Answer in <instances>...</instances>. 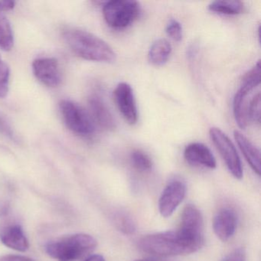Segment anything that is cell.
I'll return each instance as SVG.
<instances>
[{
    "instance_id": "obj_1",
    "label": "cell",
    "mask_w": 261,
    "mask_h": 261,
    "mask_svg": "<svg viewBox=\"0 0 261 261\" xmlns=\"http://www.w3.org/2000/svg\"><path fill=\"white\" fill-rule=\"evenodd\" d=\"M203 243L178 228L143 237L138 241V247L149 254L172 256L195 253L201 249Z\"/></svg>"
},
{
    "instance_id": "obj_2",
    "label": "cell",
    "mask_w": 261,
    "mask_h": 261,
    "mask_svg": "<svg viewBox=\"0 0 261 261\" xmlns=\"http://www.w3.org/2000/svg\"><path fill=\"white\" fill-rule=\"evenodd\" d=\"M63 39L74 54L85 60L107 63L115 61L116 54L113 48L89 32L67 29L63 32Z\"/></svg>"
},
{
    "instance_id": "obj_3",
    "label": "cell",
    "mask_w": 261,
    "mask_h": 261,
    "mask_svg": "<svg viewBox=\"0 0 261 261\" xmlns=\"http://www.w3.org/2000/svg\"><path fill=\"white\" fill-rule=\"evenodd\" d=\"M97 241L86 233H76L47 244V253L58 261H75L91 253Z\"/></svg>"
},
{
    "instance_id": "obj_4",
    "label": "cell",
    "mask_w": 261,
    "mask_h": 261,
    "mask_svg": "<svg viewBox=\"0 0 261 261\" xmlns=\"http://www.w3.org/2000/svg\"><path fill=\"white\" fill-rule=\"evenodd\" d=\"M140 4L131 0H114L103 5V14L107 23L114 29L129 27L140 16Z\"/></svg>"
},
{
    "instance_id": "obj_5",
    "label": "cell",
    "mask_w": 261,
    "mask_h": 261,
    "mask_svg": "<svg viewBox=\"0 0 261 261\" xmlns=\"http://www.w3.org/2000/svg\"><path fill=\"white\" fill-rule=\"evenodd\" d=\"M61 114L67 127L74 134L90 136L95 131V125L89 113L82 107L70 100H61Z\"/></svg>"
},
{
    "instance_id": "obj_6",
    "label": "cell",
    "mask_w": 261,
    "mask_h": 261,
    "mask_svg": "<svg viewBox=\"0 0 261 261\" xmlns=\"http://www.w3.org/2000/svg\"><path fill=\"white\" fill-rule=\"evenodd\" d=\"M209 134L214 145L224 160L229 172L234 178L238 179L242 178V164L233 142L219 128H212L209 131Z\"/></svg>"
},
{
    "instance_id": "obj_7",
    "label": "cell",
    "mask_w": 261,
    "mask_h": 261,
    "mask_svg": "<svg viewBox=\"0 0 261 261\" xmlns=\"http://www.w3.org/2000/svg\"><path fill=\"white\" fill-rule=\"evenodd\" d=\"M114 100L124 120L134 125L138 120V111L134 91L127 83L119 84L114 91Z\"/></svg>"
},
{
    "instance_id": "obj_8",
    "label": "cell",
    "mask_w": 261,
    "mask_h": 261,
    "mask_svg": "<svg viewBox=\"0 0 261 261\" xmlns=\"http://www.w3.org/2000/svg\"><path fill=\"white\" fill-rule=\"evenodd\" d=\"M36 79L50 88L59 86L62 82V71L59 61L53 58H40L33 63Z\"/></svg>"
},
{
    "instance_id": "obj_9",
    "label": "cell",
    "mask_w": 261,
    "mask_h": 261,
    "mask_svg": "<svg viewBox=\"0 0 261 261\" xmlns=\"http://www.w3.org/2000/svg\"><path fill=\"white\" fill-rule=\"evenodd\" d=\"M186 194V186L182 181L175 180L163 190L159 200V210L162 216L169 218L182 202Z\"/></svg>"
},
{
    "instance_id": "obj_10",
    "label": "cell",
    "mask_w": 261,
    "mask_h": 261,
    "mask_svg": "<svg viewBox=\"0 0 261 261\" xmlns=\"http://www.w3.org/2000/svg\"><path fill=\"white\" fill-rule=\"evenodd\" d=\"M89 114L94 122L105 130H113L115 129L116 123L109 108L103 99L97 94L91 95L88 99Z\"/></svg>"
},
{
    "instance_id": "obj_11",
    "label": "cell",
    "mask_w": 261,
    "mask_h": 261,
    "mask_svg": "<svg viewBox=\"0 0 261 261\" xmlns=\"http://www.w3.org/2000/svg\"><path fill=\"white\" fill-rule=\"evenodd\" d=\"M238 218L234 211L229 207L220 209L213 220V229L221 241H227L236 231Z\"/></svg>"
},
{
    "instance_id": "obj_12",
    "label": "cell",
    "mask_w": 261,
    "mask_h": 261,
    "mask_svg": "<svg viewBox=\"0 0 261 261\" xmlns=\"http://www.w3.org/2000/svg\"><path fill=\"white\" fill-rule=\"evenodd\" d=\"M179 228L192 238L204 241L202 215L195 206H186L181 214Z\"/></svg>"
},
{
    "instance_id": "obj_13",
    "label": "cell",
    "mask_w": 261,
    "mask_h": 261,
    "mask_svg": "<svg viewBox=\"0 0 261 261\" xmlns=\"http://www.w3.org/2000/svg\"><path fill=\"white\" fill-rule=\"evenodd\" d=\"M184 157L189 164L215 169L216 160L207 146L201 143H192L186 146Z\"/></svg>"
},
{
    "instance_id": "obj_14",
    "label": "cell",
    "mask_w": 261,
    "mask_h": 261,
    "mask_svg": "<svg viewBox=\"0 0 261 261\" xmlns=\"http://www.w3.org/2000/svg\"><path fill=\"white\" fill-rule=\"evenodd\" d=\"M0 241L10 248L25 252L30 247V243L19 224H10L0 229Z\"/></svg>"
},
{
    "instance_id": "obj_15",
    "label": "cell",
    "mask_w": 261,
    "mask_h": 261,
    "mask_svg": "<svg viewBox=\"0 0 261 261\" xmlns=\"http://www.w3.org/2000/svg\"><path fill=\"white\" fill-rule=\"evenodd\" d=\"M233 136L250 167L258 175H260V152L259 149L239 131H234Z\"/></svg>"
},
{
    "instance_id": "obj_16",
    "label": "cell",
    "mask_w": 261,
    "mask_h": 261,
    "mask_svg": "<svg viewBox=\"0 0 261 261\" xmlns=\"http://www.w3.org/2000/svg\"><path fill=\"white\" fill-rule=\"evenodd\" d=\"M250 92L251 91L241 87L233 97V116L238 126L241 129H245L250 122V119H249L250 100L247 98V96Z\"/></svg>"
},
{
    "instance_id": "obj_17",
    "label": "cell",
    "mask_w": 261,
    "mask_h": 261,
    "mask_svg": "<svg viewBox=\"0 0 261 261\" xmlns=\"http://www.w3.org/2000/svg\"><path fill=\"white\" fill-rule=\"evenodd\" d=\"M172 53V45L166 39H160L151 45L148 58L151 64L155 66L165 65Z\"/></svg>"
},
{
    "instance_id": "obj_18",
    "label": "cell",
    "mask_w": 261,
    "mask_h": 261,
    "mask_svg": "<svg viewBox=\"0 0 261 261\" xmlns=\"http://www.w3.org/2000/svg\"><path fill=\"white\" fill-rule=\"evenodd\" d=\"M208 10L218 14L233 16L242 13L244 11V5L238 0H219L211 3Z\"/></svg>"
},
{
    "instance_id": "obj_19",
    "label": "cell",
    "mask_w": 261,
    "mask_h": 261,
    "mask_svg": "<svg viewBox=\"0 0 261 261\" xmlns=\"http://www.w3.org/2000/svg\"><path fill=\"white\" fill-rule=\"evenodd\" d=\"M14 45V36L11 24L5 15L0 12V48L9 51Z\"/></svg>"
},
{
    "instance_id": "obj_20",
    "label": "cell",
    "mask_w": 261,
    "mask_h": 261,
    "mask_svg": "<svg viewBox=\"0 0 261 261\" xmlns=\"http://www.w3.org/2000/svg\"><path fill=\"white\" fill-rule=\"evenodd\" d=\"M261 66L260 61H258L253 68L247 71L242 79L241 88L252 91L260 83Z\"/></svg>"
},
{
    "instance_id": "obj_21",
    "label": "cell",
    "mask_w": 261,
    "mask_h": 261,
    "mask_svg": "<svg viewBox=\"0 0 261 261\" xmlns=\"http://www.w3.org/2000/svg\"><path fill=\"white\" fill-rule=\"evenodd\" d=\"M114 224L120 231L125 234H132L136 231V224L132 217L125 212H117L114 215Z\"/></svg>"
},
{
    "instance_id": "obj_22",
    "label": "cell",
    "mask_w": 261,
    "mask_h": 261,
    "mask_svg": "<svg viewBox=\"0 0 261 261\" xmlns=\"http://www.w3.org/2000/svg\"><path fill=\"white\" fill-rule=\"evenodd\" d=\"M133 166L139 172H148L152 169V163L149 155L140 150H136L131 154Z\"/></svg>"
},
{
    "instance_id": "obj_23",
    "label": "cell",
    "mask_w": 261,
    "mask_h": 261,
    "mask_svg": "<svg viewBox=\"0 0 261 261\" xmlns=\"http://www.w3.org/2000/svg\"><path fill=\"white\" fill-rule=\"evenodd\" d=\"M10 79V68L0 56V98H4L8 94Z\"/></svg>"
},
{
    "instance_id": "obj_24",
    "label": "cell",
    "mask_w": 261,
    "mask_h": 261,
    "mask_svg": "<svg viewBox=\"0 0 261 261\" xmlns=\"http://www.w3.org/2000/svg\"><path fill=\"white\" fill-rule=\"evenodd\" d=\"M260 94L257 93L250 100V105H249V119H250V121L256 122L258 123L260 122Z\"/></svg>"
},
{
    "instance_id": "obj_25",
    "label": "cell",
    "mask_w": 261,
    "mask_h": 261,
    "mask_svg": "<svg viewBox=\"0 0 261 261\" xmlns=\"http://www.w3.org/2000/svg\"><path fill=\"white\" fill-rule=\"evenodd\" d=\"M0 134L13 141L17 142L19 140L11 123L2 113H0Z\"/></svg>"
},
{
    "instance_id": "obj_26",
    "label": "cell",
    "mask_w": 261,
    "mask_h": 261,
    "mask_svg": "<svg viewBox=\"0 0 261 261\" xmlns=\"http://www.w3.org/2000/svg\"><path fill=\"white\" fill-rule=\"evenodd\" d=\"M166 32L168 36L175 42H180L182 39V27L180 22L175 19H171L168 22Z\"/></svg>"
},
{
    "instance_id": "obj_27",
    "label": "cell",
    "mask_w": 261,
    "mask_h": 261,
    "mask_svg": "<svg viewBox=\"0 0 261 261\" xmlns=\"http://www.w3.org/2000/svg\"><path fill=\"white\" fill-rule=\"evenodd\" d=\"M245 250L243 248L235 249L223 261H245Z\"/></svg>"
},
{
    "instance_id": "obj_28",
    "label": "cell",
    "mask_w": 261,
    "mask_h": 261,
    "mask_svg": "<svg viewBox=\"0 0 261 261\" xmlns=\"http://www.w3.org/2000/svg\"><path fill=\"white\" fill-rule=\"evenodd\" d=\"M0 261H34L30 258L19 255H5L0 256Z\"/></svg>"
},
{
    "instance_id": "obj_29",
    "label": "cell",
    "mask_w": 261,
    "mask_h": 261,
    "mask_svg": "<svg viewBox=\"0 0 261 261\" xmlns=\"http://www.w3.org/2000/svg\"><path fill=\"white\" fill-rule=\"evenodd\" d=\"M16 5L13 1H0V12L10 11L13 10Z\"/></svg>"
},
{
    "instance_id": "obj_30",
    "label": "cell",
    "mask_w": 261,
    "mask_h": 261,
    "mask_svg": "<svg viewBox=\"0 0 261 261\" xmlns=\"http://www.w3.org/2000/svg\"><path fill=\"white\" fill-rule=\"evenodd\" d=\"M85 261H106L102 255L94 254L88 256Z\"/></svg>"
},
{
    "instance_id": "obj_31",
    "label": "cell",
    "mask_w": 261,
    "mask_h": 261,
    "mask_svg": "<svg viewBox=\"0 0 261 261\" xmlns=\"http://www.w3.org/2000/svg\"><path fill=\"white\" fill-rule=\"evenodd\" d=\"M135 261H169L167 259H157V258H147V259H137Z\"/></svg>"
}]
</instances>
